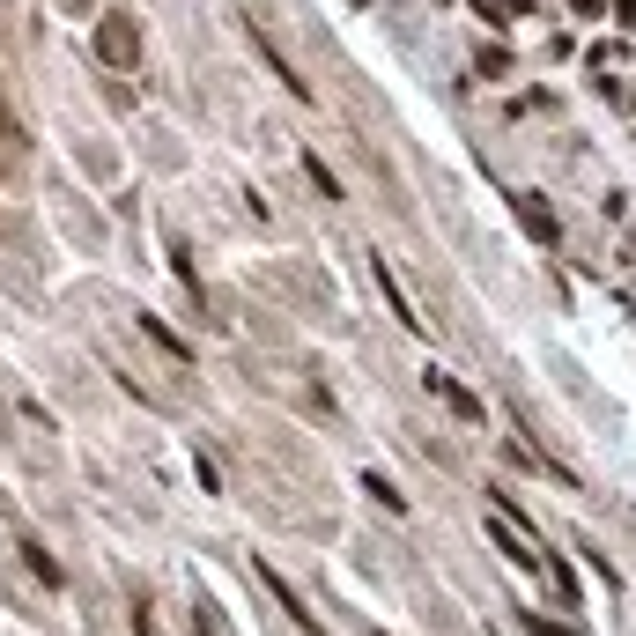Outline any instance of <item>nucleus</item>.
Returning a JSON list of instances; mask_svg holds the SVG:
<instances>
[{"label": "nucleus", "instance_id": "obj_13", "mask_svg": "<svg viewBox=\"0 0 636 636\" xmlns=\"http://www.w3.org/2000/svg\"><path fill=\"white\" fill-rule=\"evenodd\" d=\"M622 23H629V30H636V0H622Z\"/></svg>", "mask_w": 636, "mask_h": 636}, {"label": "nucleus", "instance_id": "obj_12", "mask_svg": "<svg viewBox=\"0 0 636 636\" xmlns=\"http://www.w3.org/2000/svg\"><path fill=\"white\" fill-rule=\"evenodd\" d=\"M0 141H15V119H8V111H0Z\"/></svg>", "mask_w": 636, "mask_h": 636}, {"label": "nucleus", "instance_id": "obj_15", "mask_svg": "<svg viewBox=\"0 0 636 636\" xmlns=\"http://www.w3.org/2000/svg\"><path fill=\"white\" fill-rule=\"evenodd\" d=\"M370 636H385V629H370Z\"/></svg>", "mask_w": 636, "mask_h": 636}, {"label": "nucleus", "instance_id": "obj_3", "mask_svg": "<svg viewBox=\"0 0 636 636\" xmlns=\"http://www.w3.org/2000/svg\"><path fill=\"white\" fill-rule=\"evenodd\" d=\"M370 274H378V289H385V304H392V311H400V326H407V333H415V341H429V318L415 311V296H407V289H400V274H392V259H370Z\"/></svg>", "mask_w": 636, "mask_h": 636}, {"label": "nucleus", "instance_id": "obj_10", "mask_svg": "<svg viewBox=\"0 0 636 636\" xmlns=\"http://www.w3.org/2000/svg\"><path fill=\"white\" fill-rule=\"evenodd\" d=\"M363 496H378V503H385V511H400V489H392V481H385V474H363Z\"/></svg>", "mask_w": 636, "mask_h": 636}, {"label": "nucleus", "instance_id": "obj_11", "mask_svg": "<svg viewBox=\"0 0 636 636\" xmlns=\"http://www.w3.org/2000/svg\"><path fill=\"white\" fill-rule=\"evenodd\" d=\"M526 629H533V636H577V629H555V622H540V614H526Z\"/></svg>", "mask_w": 636, "mask_h": 636}, {"label": "nucleus", "instance_id": "obj_14", "mask_svg": "<svg viewBox=\"0 0 636 636\" xmlns=\"http://www.w3.org/2000/svg\"><path fill=\"white\" fill-rule=\"evenodd\" d=\"M511 8H533V0H511Z\"/></svg>", "mask_w": 636, "mask_h": 636}, {"label": "nucleus", "instance_id": "obj_5", "mask_svg": "<svg viewBox=\"0 0 636 636\" xmlns=\"http://www.w3.org/2000/svg\"><path fill=\"white\" fill-rule=\"evenodd\" d=\"M518 222H526L533 245H555V237H563V222L548 215V200H540V193H518Z\"/></svg>", "mask_w": 636, "mask_h": 636}, {"label": "nucleus", "instance_id": "obj_1", "mask_svg": "<svg viewBox=\"0 0 636 636\" xmlns=\"http://www.w3.org/2000/svg\"><path fill=\"white\" fill-rule=\"evenodd\" d=\"M489 540H496V548H503V563H518V570H526V577H548V555H540L533 548V533L526 526H511V518H489Z\"/></svg>", "mask_w": 636, "mask_h": 636}, {"label": "nucleus", "instance_id": "obj_8", "mask_svg": "<svg viewBox=\"0 0 636 636\" xmlns=\"http://www.w3.org/2000/svg\"><path fill=\"white\" fill-rule=\"evenodd\" d=\"M141 333H148V341H156L163 355H178V363H185V355H193V348H185V341H178L171 326H163V318H141Z\"/></svg>", "mask_w": 636, "mask_h": 636}, {"label": "nucleus", "instance_id": "obj_4", "mask_svg": "<svg viewBox=\"0 0 636 636\" xmlns=\"http://www.w3.org/2000/svg\"><path fill=\"white\" fill-rule=\"evenodd\" d=\"M259 585H267L274 600H282V614H289V622L304 629V636H326V622H318V614H311V607H304V600H296V592L282 585V570H274V563H259Z\"/></svg>", "mask_w": 636, "mask_h": 636}, {"label": "nucleus", "instance_id": "obj_9", "mask_svg": "<svg viewBox=\"0 0 636 636\" xmlns=\"http://www.w3.org/2000/svg\"><path fill=\"white\" fill-rule=\"evenodd\" d=\"M304 171H311V185H318V193H326V200H341V178H333V171H326V163H318V156H304Z\"/></svg>", "mask_w": 636, "mask_h": 636}, {"label": "nucleus", "instance_id": "obj_7", "mask_svg": "<svg viewBox=\"0 0 636 636\" xmlns=\"http://www.w3.org/2000/svg\"><path fill=\"white\" fill-rule=\"evenodd\" d=\"M429 385H437V392H444V400H452V407H459V415H466V422H474V415H481V400H474V392H466L459 378H444V370H429Z\"/></svg>", "mask_w": 636, "mask_h": 636}, {"label": "nucleus", "instance_id": "obj_6", "mask_svg": "<svg viewBox=\"0 0 636 636\" xmlns=\"http://www.w3.org/2000/svg\"><path fill=\"white\" fill-rule=\"evenodd\" d=\"M15 555H23V563H30V577H45V592H52V585H60V563H52V555H45V548H37V540H30V533H15Z\"/></svg>", "mask_w": 636, "mask_h": 636}, {"label": "nucleus", "instance_id": "obj_2", "mask_svg": "<svg viewBox=\"0 0 636 636\" xmlns=\"http://www.w3.org/2000/svg\"><path fill=\"white\" fill-rule=\"evenodd\" d=\"M97 60H111V67H134L141 60V23H134V15H104V23H97Z\"/></svg>", "mask_w": 636, "mask_h": 636}]
</instances>
